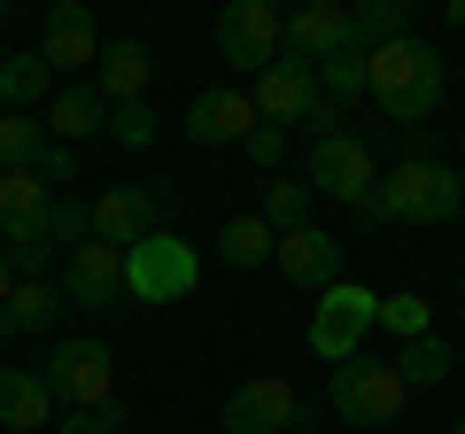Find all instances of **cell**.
<instances>
[{
  "label": "cell",
  "instance_id": "6da1fadb",
  "mask_svg": "<svg viewBox=\"0 0 465 434\" xmlns=\"http://www.w3.org/2000/svg\"><path fill=\"white\" fill-rule=\"evenodd\" d=\"M365 94L403 133H427V117L442 109V47H427L411 32L388 39V47H365Z\"/></svg>",
  "mask_w": 465,
  "mask_h": 434
},
{
  "label": "cell",
  "instance_id": "7a4b0ae2",
  "mask_svg": "<svg viewBox=\"0 0 465 434\" xmlns=\"http://www.w3.org/2000/svg\"><path fill=\"white\" fill-rule=\"evenodd\" d=\"M458 210H465V179H458V163H434V155L388 163V179L357 202L365 225H450Z\"/></svg>",
  "mask_w": 465,
  "mask_h": 434
},
{
  "label": "cell",
  "instance_id": "3957f363",
  "mask_svg": "<svg viewBox=\"0 0 465 434\" xmlns=\"http://www.w3.org/2000/svg\"><path fill=\"white\" fill-rule=\"evenodd\" d=\"M78 241H94V202H70V194H54L47 210L24 217V225H0V256H8L16 280H39V264H47V256H70Z\"/></svg>",
  "mask_w": 465,
  "mask_h": 434
},
{
  "label": "cell",
  "instance_id": "277c9868",
  "mask_svg": "<svg viewBox=\"0 0 465 434\" xmlns=\"http://www.w3.org/2000/svg\"><path fill=\"white\" fill-rule=\"evenodd\" d=\"M326 403H333V419H341V427H396L403 403H411V388L396 380V365H388V357H349V365H333Z\"/></svg>",
  "mask_w": 465,
  "mask_h": 434
},
{
  "label": "cell",
  "instance_id": "5b68a950",
  "mask_svg": "<svg viewBox=\"0 0 465 434\" xmlns=\"http://www.w3.org/2000/svg\"><path fill=\"white\" fill-rule=\"evenodd\" d=\"M39 372H47V388H54L63 411H101V403H116V357H109V341H94V334L54 341V357Z\"/></svg>",
  "mask_w": 465,
  "mask_h": 434
},
{
  "label": "cell",
  "instance_id": "8992f818",
  "mask_svg": "<svg viewBox=\"0 0 465 434\" xmlns=\"http://www.w3.org/2000/svg\"><path fill=\"white\" fill-rule=\"evenodd\" d=\"M372 311H381V295H372V287L333 280L326 295H318V311H311V357H326V365H349V357H365Z\"/></svg>",
  "mask_w": 465,
  "mask_h": 434
},
{
  "label": "cell",
  "instance_id": "52a82bcc",
  "mask_svg": "<svg viewBox=\"0 0 465 434\" xmlns=\"http://www.w3.org/2000/svg\"><path fill=\"white\" fill-rule=\"evenodd\" d=\"M124 295L133 302H186L194 295V249L179 233H148L140 249H124Z\"/></svg>",
  "mask_w": 465,
  "mask_h": 434
},
{
  "label": "cell",
  "instance_id": "ba28073f",
  "mask_svg": "<svg viewBox=\"0 0 465 434\" xmlns=\"http://www.w3.org/2000/svg\"><path fill=\"white\" fill-rule=\"evenodd\" d=\"M372 186H381V155H372L365 133H318V148H311V194L357 210Z\"/></svg>",
  "mask_w": 465,
  "mask_h": 434
},
{
  "label": "cell",
  "instance_id": "9c48e42d",
  "mask_svg": "<svg viewBox=\"0 0 465 434\" xmlns=\"http://www.w3.org/2000/svg\"><path fill=\"white\" fill-rule=\"evenodd\" d=\"M171 210H179L171 186H109V194L94 202V241H109V249H140L148 233H171Z\"/></svg>",
  "mask_w": 465,
  "mask_h": 434
},
{
  "label": "cell",
  "instance_id": "30bf717a",
  "mask_svg": "<svg viewBox=\"0 0 465 434\" xmlns=\"http://www.w3.org/2000/svg\"><path fill=\"white\" fill-rule=\"evenodd\" d=\"M256 124H272V133H287V124H326V94H318V70L311 63H272L256 70V94H249Z\"/></svg>",
  "mask_w": 465,
  "mask_h": 434
},
{
  "label": "cell",
  "instance_id": "8fae6325",
  "mask_svg": "<svg viewBox=\"0 0 465 434\" xmlns=\"http://www.w3.org/2000/svg\"><path fill=\"white\" fill-rule=\"evenodd\" d=\"M302 396H295V380L287 372H256V380H241L225 396V434H287V427H302Z\"/></svg>",
  "mask_w": 465,
  "mask_h": 434
},
{
  "label": "cell",
  "instance_id": "7c38bea8",
  "mask_svg": "<svg viewBox=\"0 0 465 434\" xmlns=\"http://www.w3.org/2000/svg\"><path fill=\"white\" fill-rule=\"evenodd\" d=\"M280 32H287V16L272 0H232L225 16H217V54L241 63V70H272L280 63Z\"/></svg>",
  "mask_w": 465,
  "mask_h": 434
},
{
  "label": "cell",
  "instance_id": "4fadbf2b",
  "mask_svg": "<svg viewBox=\"0 0 465 434\" xmlns=\"http://www.w3.org/2000/svg\"><path fill=\"white\" fill-rule=\"evenodd\" d=\"M63 302H78V311H109V302H124V249H109V241H78V249L63 256Z\"/></svg>",
  "mask_w": 465,
  "mask_h": 434
},
{
  "label": "cell",
  "instance_id": "5bb4252c",
  "mask_svg": "<svg viewBox=\"0 0 465 434\" xmlns=\"http://www.w3.org/2000/svg\"><path fill=\"white\" fill-rule=\"evenodd\" d=\"M39 63L47 70L101 63V32H94V8H85V0H54L47 16H39Z\"/></svg>",
  "mask_w": 465,
  "mask_h": 434
},
{
  "label": "cell",
  "instance_id": "9a60e30c",
  "mask_svg": "<svg viewBox=\"0 0 465 434\" xmlns=\"http://www.w3.org/2000/svg\"><path fill=\"white\" fill-rule=\"evenodd\" d=\"M341 47H357L341 0H311V8H295L287 32H280V54H287V63H311V70L326 63V54H341Z\"/></svg>",
  "mask_w": 465,
  "mask_h": 434
},
{
  "label": "cell",
  "instance_id": "2e32d148",
  "mask_svg": "<svg viewBox=\"0 0 465 434\" xmlns=\"http://www.w3.org/2000/svg\"><path fill=\"white\" fill-rule=\"evenodd\" d=\"M256 133V109L241 85H210V94H194V109H186V140L194 148H241V140Z\"/></svg>",
  "mask_w": 465,
  "mask_h": 434
},
{
  "label": "cell",
  "instance_id": "e0dca14e",
  "mask_svg": "<svg viewBox=\"0 0 465 434\" xmlns=\"http://www.w3.org/2000/svg\"><path fill=\"white\" fill-rule=\"evenodd\" d=\"M272 264H280L295 287L326 295V287L341 280V241H333V233H318V225H302V233H280V241H272Z\"/></svg>",
  "mask_w": 465,
  "mask_h": 434
},
{
  "label": "cell",
  "instance_id": "ac0fdd59",
  "mask_svg": "<svg viewBox=\"0 0 465 434\" xmlns=\"http://www.w3.org/2000/svg\"><path fill=\"white\" fill-rule=\"evenodd\" d=\"M54 411H63V403H54V388H47L39 365H8L0 372V427L8 434H47Z\"/></svg>",
  "mask_w": 465,
  "mask_h": 434
},
{
  "label": "cell",
  "instance_id": "d6986e66",
  "mask_svg": "<svg viewBox=\"0 0 465 434\" xmlns=\"http://www.w3.org/2000/svg\"><path fill=\"white\" fill-rule=\"evenodd\" d=\"M148 78H155V54L140 47V39H116V47H101V78H94V94L101 101H148Z\"/></svg>",
  "mask_w": 465,
  "mask_h": 434
},
{
  "label": "cell",
  "instance_id": "ffe728a7",
  "mask_svg": "<svg viewBox=\"0 0 465 434\" xmlns=\"http://www.w3.org/2000/svg\"><path fill=\"white\" fill-rule=\"evenodd\" d=\"M101 109H109V101H101L85 78H78V85H63V94L47 101V133H54V148H78V140H94L101 124H109Z\"/></svg>",
  "mask_w": 465,
  "mask_h": 434
},
{
  "label": "cell",
  "instance_id": "44dd1931",
  "mask_svg": "<svg viewBox=\"0 0 465 434\" xmlns=\"http://www.w3.org/2000/svg\"><path fill=\"white\" fill-rule=\"evenodd\" d=\"M54 311H63V287L16 280V287H8V302H0V334H39V326H54Z\"/></svg>",
  "mask_w": 465,
  "mask_h": 434
},
{
  "label": "cell",
  "instance_id": "7402d4cb",
  "mask_svg": "<svg viewBox=\"0 0 465 434\" xmlns=\"http://www.w3.org/2000/svg\"><path fill=\"white\" fill-rule=\"evenodd\" d=\"M388 365H396V380L411 388V396H419V388H442L450 380V341L442 334H419V341H403Z\"/></svg>",
  "mask_w": 465,
  "mask_h": 434
},
{
  "label": "cell",
  "instance_id": "603a6c76",
  "mask_svg": "<svg viewBox=\"0 0 465 434\" xmlns=\"http://www.w3.org/2000/svg\"><path fill=\"white\" fill-rule=\"evenodd\" d=\"M217 256H225L232 271H256L272 256V225L256 210H241V217H225V233H217Z\"/></svg>",
  "mask_w": 465,
  "mask_h": 434
},
{
  "label": "cell",
  "instance_id": "cb8c5ba5",
  "mask_svg": "<svg viewBox=\"0 0 465 434\" xmlns=\"http://www.w3.org/2000/svg\"><path fill=\"white\" fill-rule=\"evenodd\" d=\"M39 155H47V124L8 109L0 117V171H39Z\"/></svg>",
  "mask_w": 465,
  "mask_h": 434
},
{
  "label": "cell",
  "instance_id": "d4e9b609",
  "mask_svg": "<svg viewBox=\"0 0 465 434\" xmlns=\"http://www.w3.org/2000/svg\"><path fill=\"white\" fill-rule=\"evenodd\" d=\"M411 32V0H372V8H349V39L357 47H388V39Z\"/></svg>",
  "mask_w": 465,
  "mask_h": 434
},
{
  "label": "cell",
  "instance_id": "484cf974",
  "mask_svg": "<svg viewBox=\"0 0 465 434\" xmlns=\"http://www.w3.org/2000/svg\"><path fill=\"white\" fill-rule=\"evenodd\" d=\"M47 85H54V70L39 63V54H8V63H0V101L24 109V117H32V101H47Z\"/></svg>",
  "mask_w": 465,
  "mask_h": 434
},
{
  "label": "cell",
  "instance_id": "4316f807",
  "mask_svg": "<svg viewBox=\"0 0 465 434\" xmlns=\"http://www.w3.org/2000/svg\"><path fill=\"white\" fill-rule=\"evenodd\" d=\"M272 225V241L280 233H302L311 225V186H295V179H264V210H256Z\"/></svg>",
  "mask_w": 465,
  "mask_h": 434
},
{
  "label": "cell",
  "instance_id": "83f0119b",
  "mask_svg": "<svg viewBox=\"0 0 465 434\" xmlns=\"http://www.w3.org/2000/svg\"><path fill=\"white\" fill-rule=\"evenodd\" d=\"M54 202V186L39 179V171H0V225H24V217H39Z\"/></svg>",
  "mask_w": 465,
  "mask_h": 434
},
{
  "label": "cell",
  "instance_id": "f1b7e54d",
  "mask_svg": "<svg viewBox=\"0 0 465 434\" xmlns=\"http://www.w3.org/2000/svg\"><path fill=\"white\" fill-rule=\"evenodd\" d=\"M318 94H326V109H333V101H357V94H365V47L326 54V63H318Z\"/></svg>",
  "mask_w": 465,
  "mask_h": 434
},
{
  "label": "cell",
  "instance_id": "f546056e",
  "mask_svg": "<svg viewBox=\"0 0 465 434\" xmlns=\"http://www.w3.org/2000/svg\"><path fill=\"white\" fill-rule=\"evenodd\" d=\"M372 326H388L396 341H419V334H434V326H427V295H411V287H396V295H381V311H372Z\"/></svg>",
  "mask_w": 465,
  "mask_h": 434
},
{
  "label": "cell",
  "instance_id": "4dcf8cb0",
  "mask_svg": "<svg viewBox=\"0 0 465 434\" xmlns=\"http://www.w3.org/2000/svg\"><path fill=\"white\" fill-rule=\"evenodd\" d=\"M155 124H163V117H155V109H148V101H124V109H109V124H101V133H109L116 140V148H148V140H155Z\"/></svg>",
  "mask_w": 465,
  "mask_h": 434
},
{
  "label": "cell",
  "instance_id": "1f68e13d",
  "mask_svg": "<svg viewBox=\"0 0 465 434\" xmlns=\"http://www.w3.org/2000/svg\"><path fill=\"white\" fill-rule=\"evenodd\" d=\"M47 434H124V403H101V411H63Z\"/></svg>",
  "mask_w": 465,
  "mask_h": 434
},
{
  "label": "cell",
  "instance_id": "d6a6232c",
  "mask_svg": "<svg viewBox=\"0 0 465 434\" xmlns=\"http://www.w3.org/2000/svg\"><path fill=\"white\" fill-rule=\"evenodd\" d=\"M241 155H249L256 171H280V163H287V133H272V124H256V133L241 140Z\"/></svg>",
  "mask_w": 465,
  "mask_h": 434
},
{
  "label": "cell",
  "instance_id": "836d02e7",
  "mask_svg": "<svg viewBox=\"0 0 465 434\" xmlns=\"http://www.w3.org/2000/svg\"><path fill=\"white\" fill-rule=\"evenodd\" d=\"M70 171H78V148H54V140H47V155H39V179H47L54 194H63V186H70Z\"/></svg>",
  "mask_w": 465,
  "mask_h": 434
},
{
  "label": "cell",
  "instance_id": "e575fe53",
  "mask_svg": "<svg viewBox=\"0 0 465 434\" xmlns=\"http://www.w3.org/2000/svg\"><path fill=\"white\" fill-rule=\"evenodd\" d=\"M8 287H16V271H8V256H0V302H8Z\"/></svg>",
  "mask_w": 465,
  "mask_h": 434
},
{
  "label": "cell",
  "instance_id": "d590c367",
  "mask_svg": "<svg viewBox=\"0 0 465 434\" xmlns=\"http://www.w3.org/2000/svg\"><path fill=\"white\" fill-rule=\"evenodd\" d=\"M450 24H465V0H450Z\"/></svg>",
  "mask_w": 465,
  "mask_h": 434
},
{
  "label": "cell",
  "instance_id": "8d00e7d4",
  "mask_svg": "<svg viewBox=\"0 0 465 434\" xmlns=\"http://www.w3.org/2000/svg\"><path fill=\"white\" fill-rule=\"evenodd\" d=\"M458 295H465V264H458Z\"/></svg>",
  "mask_w": 465,
  "mask_h": 434
},
{
  "label": "cell",
  "instance_id": "74e56055",
  "mask_svg": "<svg viewBox=\"0 0 465 434\" xmlns=\"http://www.w3.org/2000/svg\"><path fill=\"white\" fill-rule=\"evenodd\" d=\"M450 434H465V419H458V427H450Z\"/></svg>",
  "mask_w": 465,
  "mask_h": 434
},
{
  "label": "cell",
  "instance_id": "f35d334b",
  "mask_svg": "<svg viewBox=\"0 0 465 434\" xmlns=\"http://www.w3.org/2000/svg\"><path fill=\"white\" fill-rule=\"evenodd\" d=\"M0 16H8V0H0Z\"/></svg>",
  "mask_w": 465,
  "mask_h": 434
},
{
  "label": "cell",
  "instance_id": "ab89813d",
  "mask_svg": "<svg viewBox=\"0 0 465 434\" xmlns=\"http://www.w3.org/2000/svg\"><path fill=\"white\" fill-rule=\"evenodd\" d=\"M0 63H8V47H0Z\"/></svg>",
  "mask_w": 465,
  "mask_h": 434
}]
</instances>
